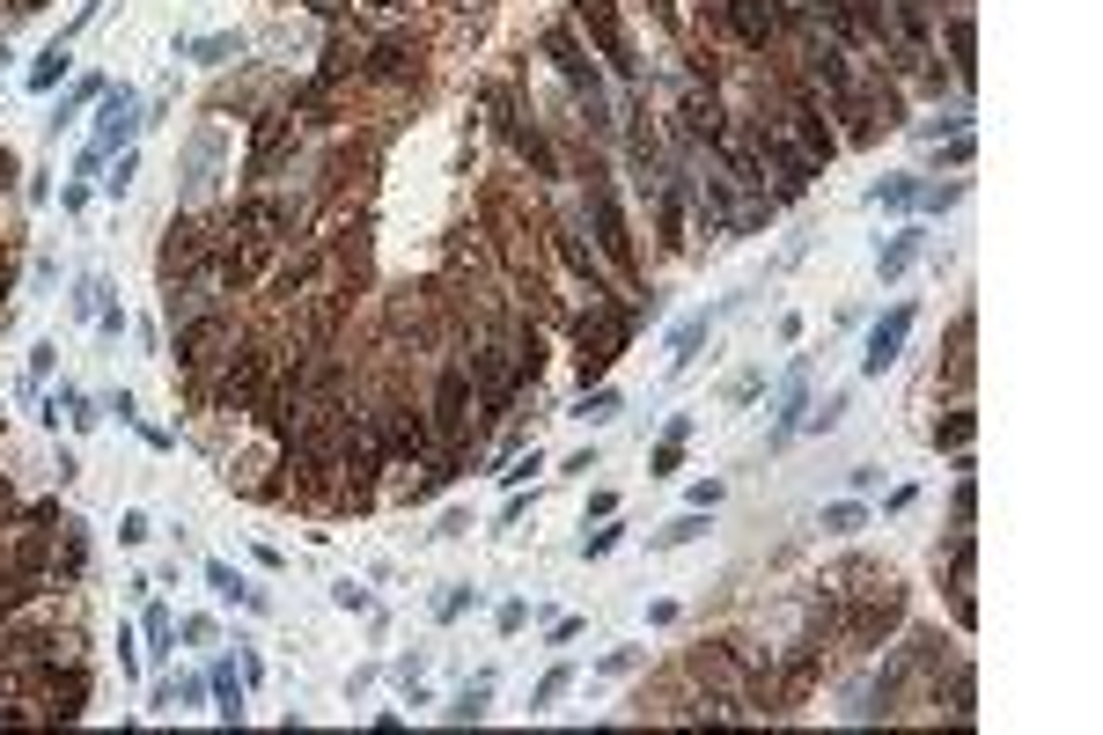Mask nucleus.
Returning a JSON list of instances; mask_svg holds the SVG:
<instances>
[{"instance_id":"obj_41","label":"nucleus","mask_w":1103,"mask_h":735,"mask_svg":"<svg viewBox=\"0 0 1103 735\" xmlns=\"http://www.w3.org/2000/svg\"><path fill=\"white\" fill-rule=\"evenodd\" d=\"M618 537H626V530H596V537H581V559H604V551H618Z\"/></svg>"},{"instance_id":"obj_33","label":"nucleus","mask_w":1103,"mask_h":735,"mask_svg":"<svg viewBox=\"0 0 1103 735\" xmlns=\"http://www.w3.org/2000/svg\"><path fill=\"white\" fill-rule=\"evenodd\" d=\"M214 692H221V721L244 728V692H236V670H214Z\"/></svg>"},{"instance_id":"obj_20","label":"nucleus","mask_w":1103,"mask_h":735,"mask_svg":"<svg viewBox=\"0 0 1103 735\" xmlns=\"http://www.w3.org/2000/svg\"><path fill=\"white\" fill-rule=\"evenodd\" d=\"M206 589L228 596V603H244V611H266V589H250L236 567H221V559H206Z\"/></svg>"},{"instance_id":"obj_28","label":"nucleus","mask_w":1103,"mask_h":735,"mask_svg":"<svg viewBox=\"0 0 1103 735\" xmlns=\"http://www.w3.org/2000/svg\"><path fill=\"white\" fill-rule=\"evenodd\" d=\"M971 434H979V412H949L935 427V449H971Z\"/></svg>"},{"instance_id":"obj_11","label":"nucleus","mask_w":1103,"mask_h":735,"mask_svg":"<svg viewBox=\"0 0 1103 735\" xmlns=\"http://www.w3.org/2000/svg\"><path fill=\"white\" fill-rule=\"evenodd\" d=\"M434 427L464 434L471 427V368H442V390H434Z\"/></svg>"},{"instance_id":"obj_1","label":"nucleus","mask_w":1103,"mask_h":735,"mask_svg":"<svg viewBox=\"0 0 1103 735\" xmlns=\"http://www.w3.org/2000/svg\"><path fill=\"white\" fill-rule=\"evenodd\" d=\"M626 339H633V309L611 302V294H604V302H589V317L574 324V361H581V375L596 383V375H604V368L626 353Z\"/></svg>"},{"instance_id":"obj_9","label":"nucleus","mask_w":1103,"mask_h":735,"mask_svg":"<svg viewBox=\"0 0 1103 735\" xmlns=\"http://www.w3.org/2000/svg\"><path fill=\"white\" fill-rule=\"evenodd\" d=\"M133 133H141V103H133V89H103V125H96V141H89V147L118 155Z\"/></svg>"},{"instance_id":"obj_7","label":"nucleus","mask_w":1103,"mask_h":735,"mask_svg":"<svg viewBox=\"0 0 1103 735\" xmlns=\"http://www.w3.org/2000/svg\"><path fill=\"white\" fill-rule=\"evenodd\" d=\"M729 30H735L743 44H757V52H765V44L787 30V8H780V0H729Z\"/></svg>"},{"instance_id":"obj_21","label":"nucleus","mask_w":1103,"mask_h":735,"mask_svg":"<svg viewBox=\"0 0 1103 735\" xmlns=\"http://www.w3.org/2000/svg\"><path fill=\"white\" fill-rule=\"evenodd\" d=\"M82 103H103V74H82V82L66 89V96H60V111L44 118V133H60V125H74V111H82Z\"/></svg>"},{"instance_id":"obj_25","label":"nucleus","mask_w":1103,"mask_h":735,"mask_svg":"<svg viewBox=\"0 0 1103 735\" xmlns=\"http://www.w3.org/2000/svg\"><path fill=\"white\" fill-rule=\"evenodd\" d=\"M236 221H244V228H258V236H272V228H287L295 214H287L280 199H244V206H236Z\"/></svg>"},{"instance_id":"obj_4","label":"nucleus","mask_w":1103,"mask_h":735,"mask_svg":"<svg viewBox=\"0 0 1103 735\" xmlns=\"http://www.w3.org/2000/svg\"><path fill=\"white\" fill-rule=\"evenodd\" d=\"M589 221H596V250H604L618 272H633V236H626V214H618L611 184H589Z\"/></svg>"},{"instance_id":"obj_15","label":"nucleus","mask_w":1103,"mask_h":735,"mask_svg":"<svg viewBox=\"0 0 1103 735\" xmlns=\"http://www.w3.org/2000/svg\"><path fill=\"white\" fill-rule=\"evenodd\" d=\"M38 684L52 692V721H74V714H82V698H89V676H82V670H38Z\"/></svg>"},{"instance_id":"obj_19","label":"nucleus","mask_w":1103,"mask_h":735,"mask_svg":"<svg viewBox=\"0 0 1103 735\" xmlns=\"http://www.w3.org/2000/svg\"><path fill=\"white\" fill-rule=\"evenodd\" d=\"M919 250H927V228H905V236H890V244L876 250V272L883 280H898V272L919 266Z\"/></svg>"},{"instance_id":"obj_3","label":"nucleus","mask_w":1103,"mask_h":735,"mask_svg":"<svg viewBox=\"0 0 1103 735\" xmlns=\"http://www.w3.org/2000/svg\"><path fill=\"white\" fill-rule=\"evenodd\" d=\"M574 22L596 38V52L611 60V74H633V44H626V30H618V15H611V0H574Z\"/></svg>"},{"instance_id":"obj_12","label":"nucleus","mask_w":1103,"mask_h":735,"mask_svg":"<svg viewBox=\"0 0 1103 735\" xmlns=\"http://www.w3.org/2000/svg\"><path fill=\"white\" fill-rule=\"evenodd\" d=\"M375 456H390V464H412V456H427V420H412V412H390V420H383V442H375Z\"/></svg>"},{"instance_id":"obj_10","label":"nucleus","mask_w":1103,"mask_h":735,"mask_svg":"<svg viewBox=\"0 0 1103 735\" xmlns=\"http://www.w3.org/2000/svg\"><path fill=\"white\" fill-rule=\"evenodd\" d=\"M552 250H559V258H567V272H574V280L589 287V302H604V294H611V280H604V266H596V250H589V244H581V236H574V228H567V221L552 228Z\"/></svg>"},{"instance_id":"obj_18","label":"nucleus","mask_w":1103,"mask_h":735,"mask_svg":"<svg viewBox=\"0 0 1103 735\" xmlns=\"http://www.w3.org/2000/svg\"><path fill=\"white\" fill-rule=\"evenodd\" d=\"M221 317H192V324H184L177 331V368H199L206 361V353H214V346H221Z\"/></svg>"},{"instance_id":"obj_24","label":"nucleus","mask_w":1103,"mask_h":735,"mask_svg":"<svg viewBox=\"0 0 1103 735\" xmlns=\"http://www.w3.org/2000/svg\"><path fill=\"white\" fill-rule=\"evenodd\" d=\"M508 141L523 147V155H530V169H537V177H559V155H552V141H545V133H537V125H515Z\"/></svg>"},{"instance_id":"obj_2","label":"nucleus","mask_w":1103,"mask_h":735,"mask_svg":"<svg viewBox=\"0 0 1103 735\" xmlns=\"http://www.w3.org/2000/svg\"><path fill=\"white\" fill-rule=\"evenodd\" d=\"M545 60L559 66V74H567V89H574L581 103H589V125L604 133V125H611V103H604V74H596V66H589V52L574 44V30H545Z\"/></svg>"},{"instance_id":"obj_44","label":"nucleus","mask_w":1103,"mask_h":735,"mask_svg":"<svg viewBox=\"0 0 1103 735\" xmlns=\"http://www.w3.org/2000/svg\"><path fill=\"white\" fill-rule=\"evenodd\" d=\"M471 603H478V589H450V596H442V618H464Z\"/></svg>"},{"instance_id":"obj_43","label":"nucleus","mask_w":1103,"mask_h":735,"mask_svg":"<svg viewBox=\"0 0 1103 735\" xmlns=\"http://www.w3.org/2000/svg\"><path fill=\"white\" fill-rule=\"evenodd\" d=\"M331 603H339V611H368V589H353V581H339V589H331Z\"/></svg>"},{"instance_id":"obj_39","label":"nucleus","mask_w":1103,"mask_h":735,"mask_svg":"<svg viewBox=\"0 0 1103 735\" xmlns=\"http://www.w3.org/2000/svg\"><path fill=\"white\" fill-rule=\"evenodd\" d=\"M971 515H979V486L963 478V486H957V530H971Z\"/></svg>"},{"instance_id":"obj_45","label":"nucleus","mask_w":1103,"mask_h":735,"mask_svg":"<svg viewBox=\"0 0 1103 735\" xmlns=\"http://www.w3.org/2000/svg\"><path fill=\"white\" fill-rule=\"evenodd\" d=\"M133 169H141V163H133V155H118V169L103 177V191H125V184H133Z\"/></svg>"},{"instance_id":"obj_13","label":"nucleus","mask_w":1103,"mask_h":735,"mask_svg":"<svg viewBox=\"0 0 1103 735\" xmlns=\"http://www.w3.org/2000/svg\"><path fill=\"white\" fill-rule=\"evenodd\" d=\"M787 118H795V133H802V155H810V163H832V125H824L817 118V103H810V96H802V89H795V96H787Z\"/></svg>"},{"instance_id":"obj_23","label":"nucleus","mask_w":1103,"mask_h":735,"mask_svg":"<svg viewBox=\"0 0 1103 735\" xmlns=\"http://www.w3.org/2000/svg\"><path fill=\"white\" fill-rule=\"evenodd\" d=\"M971 52H979V22H971V15H949V60H957L963 82H971V66H979Z\"/></svg>"},{"instance_id":"obj_26","label":"nucleus","mask_w":1103,"mask_h":735,"mask_svg":"<svg viewBox=\"0 0 1103 735\" xmlns=\"http://www.w3.org/2000/svg\"><path fill=\"white\" fill-rule=\"evenodd\" d=\"M66 66H74V60H66V44H44L38 66H30V89H38V96H44V89H60V82H66Z\"/></svg>"},{"instance_id":"obj_30","label":"nucleus","mask_w":1103,"mask_h":735,"mask_svg":"<svg viewBox=\"0 0 1103 735\" xmlns=\"http://www.w3.org/2000/svg\"><path fill=\"white\" fill-rule=\"evenodd\" d=\"M692 537H707V508H692V515H677V522H662V530H654V545L670 551V545H692Z\"/></svg>"},{"instance_id":"obj_22","label":"nucleus","mask_w":1103,"mask_h":735,"mask_svg":"<svg viewBox=\"0 0 1103 735\" xmlns=\"http://www.w3.org/2000/svg\"><path fill=\"white\" fill-rule=\"evenodd\" d=\"M177 52H192L199 66H228V60H244V38H236V30H214V38H199V44H177Z\"/></svg>"},{"instance_id":"obj_16","label":"nucleus","mask_w":1103,"mask_h":735,"mask_svg":"<svg viewBox=\"0 0 1103 735\" xmlns=\"http://www.w3.org/2000/svg\"><path fill=\"white\" fill-rule=\"evenodd\" d=\"M206 258V236L192 221H169V244H163V280H177V272H192Z\"/></svg>"},{"instance_id":"obj_14","label":"nucleus","mask_w":1103,"mask_h":735,"mask_svg":"<svg viewBox=\"0 0 1103 735\" xmlns=\"http://www.w3.org/2000/svg\"><path fill=\"white\" fill-rule=\"evenodd\" d=\"M287 141H295V118H287V111H266V118H258V141H250V177H266L287 155Z\"/></svg>"},{"instance_id":"obj_38","label":"nucleus","mask_w":1103,"mask_h":735,"mask_svg":"<svg viewBox=\"0 0 1103 735\" xmlns=\"http://www.w3.org/2000/svg\"><path fill=\"white\" fill-rule=\"evenodd\" d=\"M838 420H846V390H832V397H824V412H817V420H810V427H824V434H832Z\"/></svg>"},{"instance_id":"obj_32","label":"nucleus","mask_w":1103,"mask_h":735,"mask_svg":"<svg viewBox=\"0 0 1103 735\" xmlns=\"http://www.w3.org/2000/svg\"><path fill=\"white\" fill-rule=\"evenodd\" d=\"M486 698H493V676L464 684V692H456V706H450V721H478V714H486Z\"/></svg>"},{"instance_id":"obj_35","label":"nucleus","mask_w":1103,"mask_h":735,"mask_svg":"<svg viewBox=\"0 0 1103 735\" xmlns=\"http://www.w3.org/2000/svg\"><path fill=\"white\" fill-rule=\"evenodd\" d=\"M581 420H589V427L618 420V390H589V397H581Z\"/></svg>"},{"instance_id":"obj_27","label":"nucleus","mask_w":1103,"mask_h":735,"mask_svg":"<svg viewBox=\"0 0 1103 735\" xmlns=\"http://www.w3.org/2000/svg\"><path fill=\"white\" fill-rule=\"evenodd\" d=\"M707 324H714V317H684V324L670 331V361H677V368H684L699 346H707Z\"/></svg>"},{"instance_id":"obj_17","label":"nucleus","mask_w":1103,"mask_h":735,"mask_svg":"<svg viewBox=\"0 0 1103 735\" xmlns=\"http://www.w3.org/2000/svg\"><path fill=\"white\" fill-rule=\"evenodd\" d=\"M802 412H810V361H795V375H787V390H780V427H773V449L787 442V434L802 427Z\"/></svg>"},{"instance_id":"obj_40","label":"nucleus","mask_w":1103,"mask_h":735,"mask_svg":"<svg viewBox=\"0 0 1103 735\" xmlns=\"http://www.w3.org/2000/svg\"><path fill=\"white\" fill-rule=\"evenodd\" d=\"M567 684H574V670H552L545 684H537V714H545V706H552V698H559V692H567Z\"/></svg>"},{"instance_id":"obj_34","label":"nucleus","mask_w":1103,"mask_h":735,"mask_svg":"<svg viewBox=\"0 0 1103 735\" xmlns=\"http://www.w3.org/2000/svg\"><path fill=\"white\" fill-rule=\"evenodd\" d=\"M919 191H927V184H913V177H890V184H876L868 199H876V206H919Z\"/></svg>"},{"instance_id":"obj_5","label":"nucleus","mask_w":1103,"mask_h":735,"mask_svg":"<svg viewBox=\"0 0 1103 735\" xmlns=\"http://www.w3.org/2000/svg\"><path fill=\"white\" fill-rule=\"evenodd\" d=\"M258 397H266V353L244 346L236 361L221 368V390H214V405H221V412H250Z\"/></svg>"},{"instance_id":"obj_42","label":"nucleus","mask_w":1103,"mask_h":735,"mask_svg":"<svg viewBox=\"0 0 1103 735\" xmlns=\"http://www.w3.org/2000/svg\"><path fill=\"white\" fill-rule=\"evenodd\" d=\"M147 537H155V530H147V515H125V522H118V545H147Z\"/></svg>"},{"instance_id":"obj_6","label":"nucleus","mask_w":1103,"mask_h":735,"mask_svg":"<svg viewBox=\"0 0 1103 735\" xmlns=\"http://www.w3.org/2000/svg\"><path fill=\"white\" fill-rule=\"evenodd\" d=\"M751 147H757V163H773V169H780V199H795L802 184L817 177V163H810L802 147H787V141L773 133V125H757V133H751Z\"/></svg>"},{"instance_id":"obj_29","label":"nucleus","mask_w":1103,"mask_h":735,"mask_svg":"<svg viewBox=\"0 0 1103 735\" xmlns=\"http://www.w3.org/2000/svg\"><path fill=\"white\" fill-rule=\"evenodd\" d=\"M405 66H412V44H405V38H390V44H375L368 74H375V82H390V74H405Z\"/></svg>"},{"instance_id":"obj_8","label":"nucleus","mask_w":1103,"mask_h":735,"mask_svg":"<svg viewBox=\"0 0 1103 735\" xmlns=\"http://www.w3.org/2000/svg\"><path fill=\"white\" fill-rule=\"evenodd\" d=\"M905 339H913V302H898L890 317H883L876 331H868V353H860V375H883V368L905 353Z\"/></svg>"},{"instance_id":"obj_31","label":"nucleus","mask_w":1103,"mask_h":735,"mask_svg":"<svg viewBox=\"0 0 1103 735\" xmlns=\"http://www.w3.org/2000/svg\"><path fill=\"white\" fill-rule=\"evenodd\" d=\"M30 596H38V573H0V618H8V611H22V603H30Z\"/></svg>"},{"instance_id":"obj_36","label":"nucleus","mask_w":1103,"mask_h":735,"mask_svg":"<svg viewBox=\"0 0 1103 735\" xmlns=\"http://www.w3.org/2000/svg\"><path fill=\"white\" fill-rule=\"evenodd\" d=\"M860 522H868V508H860V500H838V508H824V530H860Z\"/></svg>"},{"instance_id":"obj_37","label":"nucleus","mask_w":1103,"mask_h":735,"mask_svg":"<svg viewBox=\"0 0 1103 735\" xmlns=\"http://www.w3.org/2000/svg\"><path fill=\"white\" fill-rule=\"evenodd\" d=\"M74 317H103V280H82V287H74Z\"/></svg>"}]
</instances>
